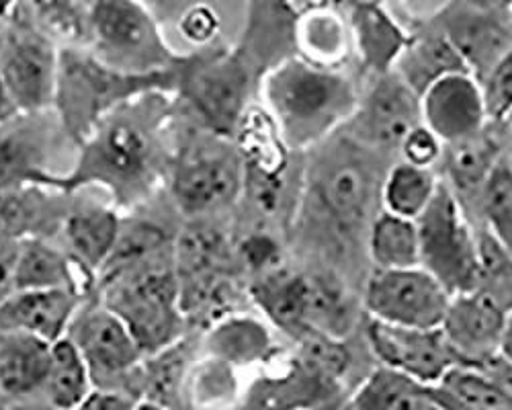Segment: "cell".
<instances>
[{
    "mask_svg": "<svg viewBox=\"0 0 512 410\" xmlns=\"http://www.w3.org/2000/svg\"><path fill=\"white\" fill-rule=\"evenodd\" d=\"M177 99L150 93L107 115L76 150L70 169L44 187L78 193L99 189L121 214L164 193L175 144Z\"/></svg>",
    "mask_w": 512,
    "mask_h": 410,
    "instance_id": "6da1fadb",
    "label": "cell"
},
{
    "mask_svg": "<svg viewBox=\"0 0 512 410\" xmlns=\"http://www.w3.org/2000/svg\"><path fill=\"white\" fill-rule=\"evenodd\" d=\"M263 109L291 148H310L345 126L357 113L353 82L338 70L285 58L261 80Z\"/></svg>",
    "mask_w": 512,
    "mask_h": 410,
    "instance_id": "7a4b0ae2",
    "label": "cell"
},
{
    "mask_svg": "<svg viewBox=\"0 0 512 410\" xmlns=\"http://www.w3.org/2000/svg\"><path fill=\"white\" fill-rule=\"evenodd\" d=\"M181 72L132 76L105 66L87 50H62L52 111L66 142L76 150L107 115L125 103L150 93L177 95Z\"/></svg>",
    "mask_w": 512,
    "mask_h": 410,
    "instance_id": "3957f363",
    "label": "cell"
},
{
    "mask_svg": "<svg viewBox=\"0 0 512 410\" xmlns=\"http://www.w3.org/2000/svg\"><path fill=\"white\" fill-rule=\"evenodd\" d=\"M93 292L127 326L144 355L158 353L189 335L175 253L105 273Z\"/></svg>",
    "mask_w": 512,
    "mask_h": 410,
    "instance_id": "277c9868",
    "label": "cell"
},
{
    "mask_svg": "<svg viewBox=\"0 0 512 410\" xmlns=\"http://www.w3.org/2000/svg\"><path fill=\"white\" fill-rule=\"evenodd\" d=\"M246 185L236 144L199 126L175 132L164 193L183 220L213 218L238 199Z\"/></svg>",
    "mask_w": 512,
    "mask_h": 410,
    "instance_id": "5b68a950",
    "label": "cell"
},
{
    "mask_svg": "<svg viewBox=\"0 0 512 410\" xmlns=\"http://www.w3.org/2000/svg\"><path fill=\"white\" fill-rule=\"evenodd\" d=\"M93 39L89 52L105 66L132 76L181 72L189 54H179L148 5L134 0L91 3Z\"/></svg>",
    "mask_w": 512,
    "mask_h": 410,
    "instance_id": "8992f818",
    "label": "cell"
},
{
    "mask_svg": "<svg viewBox=\"0 0 512 410\" xmlns=\"http://www.w3.org/2000/svg\"><path fill=\"white\" fill-rule=\"evenodd\" d=\"M250 66L238 50L207 48L189 54L175 99L193 115L195 126L234 140L248 109Z\"/></svg>",
    "mask_w": 512,
    "mask_h": 410,
    "instance_id": "52a82bcc",
    "label": "cell"
},
{
    "mask_svg": "<svg viewBox=\"0 0 512 410\" xmlns=\"http://www.w3.org/2000/svg\"><path fill=\"white\" fill-rule=\"evenodd\" d=\"M416 228L420 269L433 275L451 296L476 292L484 271L482 251L449 185H439L435 199L416 220Z\"/></svg>",
    "mask_w": 512,
    "mask_h": 410,
    "instance_id": "ba28073f",
    "label": "cell"
},
{
    "mask_svg": "<svg viewBox=\"0 0 512 410\" xmlns=\"http://www.w3.org/2000/svg\"><path fill=\"white\" fill-rule=\"evenodd\" d=\"M60 50L37 29L23 3L0 21V74L17 113L52 111Z\"/></svg>",
    "mask_w": 512,
    "mask_h": 410,
    "instance_id": "9c48e42d",
    "label": "cell"
},
{
    "mask_svg": "<svg viewBox=\"0 0 512 410\" xmlns=\"http://www.w3.org/2000/svg\"><path fill=\"white\" fill-rule=\"evenodd\" d=\"M66 339L87 363L95 390L123 392L138 400L136 376L146 355L127 326L95 292L84 296L68 326Z\"/></svg>",
    "mask_w": 512,
    "mask_h": 410,
    "instance_id": "30bf717a",
    "label": "cell"
},
{
    "mask_svg": "<svg viewBox=\"0 0 512 410\" xmlns=\"http://www.w3.org/2000/svg\"><path fill=\"white\" fill-rule=\"evenodd\" d=\"M66 146L54 111L17 113L0 123V191L44 187L62 175L56 160Z\"/></svg>",
    "mask_w": 512,
    "mask_h": 410,
    "instance_id": "8fae6325",
    "label": "cell"
},
{
    "mask_svg": "<svg viewBox=\"0 0 512 410\" xmlns=\"http://www.w3.org/2000/svg\"><path fill=\"white\" fill-rule=\"evenodd\" d=\"M451 294L424 269L406 271H375L367 285L363 304L369 320L418 328V331H435L441 328Z\"/></svg>",
    "mask_w": 512,
    "mask_h": 410,
    "instance_id": "7c38bea8",
    "label": "cell"
},
{
    "mask_svg": "<svg viewBox=\"0 0 512 410\" xmlns=\"http://www.w3.org/2000/svg\"><path fill=\"white\" fill-rule=\"evenodd\" d=\"M367 341L383 367L422 388H435L443 378L463 365L449 347L441 328L418 331L369 320Z\"/></svg>",
    "mask_w": 512,
    "mask_h": 410,
    "instance_id": "4fadbf2b",
    "label": "cell"
},
{
    "mask_svg": "<svg viewBox=\"0 0 512 410\" xmlns=\"http://www.w3.org/2000/svg\"><path fill=\"white\" fill-rule=\"evenodd\" d=\"M478 82L512 50V7L461 3L443 9L439 29Z\"/></svg>",
    "mask_w": 512,
    "mask_h": 410,
    "instance_id": "5bb4252c",
    "label": "cell"
},
{
    "mask_svg": "<svg viewBox=\"0 0 512 410\" xmlns=\"http://www.w3.org/2000/svg\"><path fill=\"white\" fill-rule=\"evenodd\" d=\"M121 228V212L105 199L70 193V203L56 242L78 269L87 292H93L99 273L107 265Z\"/></svg>",
    "mask_w": 512,
    "mask_h": 410,
    "instance_id": "9a60e30c",
    "label": "cell"
},
{
    "mask_svg": "<svg viewBox=\"0 0 512 410\" xmlns=\"http://www.w3.org/2000/svg\"><path fill=\"white\" fill-rule=\"evenodd\" d=\"M420 121L445 146L480 136L488 123L482 85L469 72L441 78L420 95Z\"/></svg>",
    "mask_w": 512,
    "mask_h": 410,
    "instance_id": "2e32d148",
    "label": "cell"
},
{
    "mask_svg": "<svg viewBox=\"0 0 512 410\" xmlns=\"http://www.w3.org/2000/svg\"><path fill=\"white\" fill-rule=\"evenodd\" d=\"M351 121L363 140L381 148H400L404 138L420 126V97L394 74H383L373 91L359 101Z\"/></svg>",
    "mask_w": 512,
    "mask_h": 410,
    "instance_id": "e0dca14e",
    "label": "cell"
},
{
    "mask_svg": "<svg viewBox=\"0 0 512 410\" xmlns=\"http://www.w3.org/2000/svg\"><path fill=\"white\" fill-rule=\"evenodd\" d=\"M502 322L504 310L498 302L476 290L451 298L441 331L457 359L467 365L498 355Z\"/></svg>",
    "mask_w": 512,
    "mask_h": 410,
    "instance_id": "ac0fdd59",
    "label": "cell"
},
{
    "mask_svg": "<svg viewBox=\"0 0 512 410\" xmlns=\"http://www.w3.org/2000/svg\"><path fill=\"white\" fill-rule=\"evenodd\" d=\"M70 203V193L50 187L0 191V244L27 238L56 240Z\"/></svg>",
    "mask_w": 512,
    "mask_h": 410,
    "instance_id": "d6986e66",
    "label": "cell"
},
{
    "mask_svg": "<svg viewBox=\"0 0 512 410\" xmlns=\"http://www.w3.org/2000/svg\"><path fill=\"white\" fill-rule=\"evenodd\" d=\"M84 296L78 292H15L0 306V331L31 335L54 345L66 337Z\"/></svg>",
    "mask_w": 512,
    "mask_h": 410,
    "instance_id": "ffe728a7",
    "label": "cell"
},
{
    "mask_svg": "<svg viewBox=\"0 0 512 410\" xmlns=\"http://www.w3.org/2000/svg\"><path fill=\"white\" fill-rule=\"evenodd\" d=\"M52 345L23 333L0 331V400L39 398L50 369Z\"/></svg>",
    "mask_w": 512,
    "mask_h": 410,
    "instance_id": "44dd1931",
    "label": "cell"
},
{
    "mask_svg": "<svg viewBox=\"0 0 512 410\" xmlns=\"http://www.w3.org/2000/svg\"><path fill=\"white\" fill-rule=\"evenodd\" d=\"M353 46L363 64L377 74H390L406 50L410 37L386 7L357 3L347 7Z\"/></svg>",
    "mask_w": 512,
    "mask_h": 410,
    "instance_id": "7402d4cb",
    "label": "cell"
},
{
    "mask_svg": "<svg viewBox=\"0 0 512 410\" xmlns=\"http://www.w3.org/2000/svg\"><path fill=\"white\" fill-rule=\"evenodd\" d=\"M15 285L17 292L91 294L66 251L50 238H27L19 242Z\"/></svg>",
    "mask_w": 512,
    "mask_h": 410,
    "instance_id": "603a6c76",
    "label": "cell"
},
{
    "mask_svg": "<svg viewBox=\"0 0 512 410\" xmlns=\"http://www.w3.org/2000/svg\"><path fill=\"white\" fill-rule=\"evenodd\" d=\"M293 46L302 52V60L336 70L349 56L353 37L349 19L332 5H312L293 21Z\"/></svg>",
    "mask_w": 512,
    "mask_h": 410,
    "instance_id": "cb8c5ba5",
    "label": "cell"
},
{
    "mask_svg": "<svg viewBox=\"0 0 512 410\" xmlns=\"http://www.w3.org/2000/svg\"><path fill=\"white\" fill-rule=\"evenodd\" d=\"M392 72L420 97L441 78L469 70L451 46V41L441 31H435L414 39L410 37Z\"/></svg>",
    "mask_w": 512,
    "mask_h": 410,
    "instance_id": "d4e9b609",
    "label": "cell"
},
{
    "mask_svg": "<svg viewBox=\"0 0 512 410\" xmlns=\"http://www.w3.org/2000/svg\"><path fill=\"white\" fill-rule=\"evenodd\" d=\"M371 175L353 156L326 164L318 177V193L326 210L343 224L359 222L371 201Z\"/></svg>",
    "mask_w": 512,
    "mask_h": 410,
    "instance_id": "484cf974",
    "label": "cell"
},
{
    "mask_svg": "<svg viewBox=\"0 0 512 410\" xmlns=\"http://www.w3.org/2000/svg\"><path fill=\"white\" fill-rule=\"evenodd\" d=\"M199 345L201 353L238 367L263 361L271 349V339L259 320L230 314L207 326Z\"/></svg>",
    "mask_w": 512,
    "mask_h": 410,
    "instance_id": "4316f807",
    "label": "cell"
},
{
    "mask_svg": "<svg viewBox=\"0 0 512 410\" xmlns=\"http://www.w3.org/2000/svg\"><path fill=\"white\" fill-rule=\"evenodd\" d=\"M37 29L62 50H87L93 39L91 3L80 0H25Z\"/></svg>",
    "mask_w": 512,
    "mask_h": 410,
    "instance_id": "83f0119b",
    "label": "cell"
},
{
    "mask_svg": "<svg viewBox=\"0 0 512 410\" xmlns=\"http://www.w3.org/2000/svg\"><path fill=\"white\" fill-rule=\"evenodd\" d=\"M369 257L375 271H406L420 267V238L416 222L379 214L369 230Z\"/></svg>",
    "mask_w": 512,
    "mask_h": 410,
    "instance_id": "f1b7e54d",
    "label": "cell"
},
{
    "mask_svg": "<svg viewBox=\"0 0 512 410\" xmlns=\"http://www.w3.org/2000/svg\"><path fill=\"white\" fill-rule=\"evenodd\" d=\"M93 390L89 367L76 347L66 337L54 343L48 378L39 398L58 410H76Z\"/></svg>",
    "mask_w": 512,
    "mask_h": 410,
    "instance_id": "f546056e",
    "label": "cell"
},
{
    "mask_svg": "<svg viewBox=\"0 0 512 410\" xmlns=\"http://www.w3.org/2000/svg\"><path fill=\"white\" fill-rule=\"evenodd\" d=\"M252 298L283 328L308 326L306 277L287 271H271L254 283Z\"/></svg>",
    "mask_w": 512,
    "mask_h": 410,
    "instance_id": "4dcf8cb0",
    "label": "cell"
},
{
    "mask_svg": "<svg viewBox=\"0 0 512 410\" xmlns=\"http://www.w3.org/2000/svg\"><path fill=\"white\" fill-rule=\"evenodd\" d=\"M439 181L433 171L400 162L381 187V201L388 214L416 222L437 195Z\"/></svg>",
    "mask_w": 512,
    "mask_h": 410,
    "instance_id": "1f68e13d",
    "label": "cell"
},
{
    "mask_svg": "<svg viewBox=\"0 0 512 410\" xmlns=\"http://www.w3.org/2000/svg\"><path fill=\"white\" fill-rule=\"evenodd\" d=\"M353 410H426L429 392L412 380L381 367L349 398Z\"/></svg>",
    "mask_w": 512,
    "mask_h": 410,
    "instance_id": "d6a6232c",
    "label": "cell"
},
{
    "mask_svg": "<svg viewBox=\"0 0 512 410\" xmlns=\"http://www.w3.org/2000/svg\"><path fill=\"white\" fill-rule=\"evenodd\" d=\"M447 150V171L451 181L459 189H478L482 191L486 179L500 162L496 158V146L482 134L453 146Z\"/></svg>",
    "mask_w": 512,
    "mask_h": 410,
    "instance_id": "836d02e7",
    "label": "cell"
},
{
    "mask_svg": "<svg viewBox=\"0 0 512 410\" xmlns=\"http://www.w3.org/2000/svg\"><path fill=\"white\" fill-rule=\"evenodd\" d=\"M480 193L488 228L500 249L512 257V169L508 164H496Z\"/></svg>",
    "mask_w": 512,
    "mask_h": 410,
    "instance_id": "e575fe53",
    "label": "cell"
},
{
    "mask_svg": "<svg viewBox=\"0 0 512 410\" xmlns=\"http://www.w3.org/2000/svg\"><path fill=\"white\" fill-rule=\"evenodd\" d=\"M488 121L504 119L512 113V50L480 82Z\"/></svg>",
    "mask_w": 512,
    "mask_h": 410,
    "instance_id": "d590c367",
    "label": "cell"
},
{
    "mask_svg": "<svg viewBox=\"0 0 512 410\" xmlns=\"http://www.w3.org/2000/svg\"><path fill=\"white\" fill-rule=\"evenodd\" d=\"M179 29H181L183 37L187 41H191L193 46L207 50V48H211L213 41L218 39L222 21H220L218 11L211 9L209 5H193L183 13V17L179 21Z\"/></svg>",
    "mask_w": 512,
    "mask_h": 410,
    "instance_id": "8d00e7d4",
    "label": "cell"
},
{
    "mask_svg": "<svg viewBox=\"0 0 512 410\" xmlns=\"http://www.w3.org/2000/svg\"><path fill=\"white\" fill-rule=\"evenodd\" d=\"M443 150H445V144L433 132L426 130L422 123L418 128H414L400 144V152L406 164H412V167H418V169H429V171H433V164H437L443 158Z\"/></svg>",
    "mask_w": 512,
    "mask_h": 410,
    "instance_id": "74e56055",
    "label": "cell"
},
{
    "mask_svg": "<svg viewBox=\"0 0 512 410\" xmlns=\"http://www.w3.org/2000/svg\"><path fill=\"white\" fill-rule=\"evenodd\" d=\"M140 400L123 392L109 390H93L84 398L76 410H134Z\"/></svg>",
    "mask_w": 512,
    "mask_h": 410,
    "instance_id": "f35d334b",
    "label": "cell"
},
{
    "mask_svg": "<svg viewBox=\"0 0 512 410\" xmlns=\"http://www.w3.org/2000/svg\"><path fill=\"white\" fill-rule=\"evenodd\" d=\"M17 249L15 244H0V306H3L15 292V267H17Z\"/></svg>",
    "mask_w": 512,
    "mask_h": 410,
    "instance_id": "ab89813d",
    "label": "cell"
},
{
    "mask_svg": "<svg viewBox=\"0 0 512 410\" xmlns=\"http://www.w3.org/2000/svg\"><path fill=\"white\" fill-rule=\"evenodd\" d=\"M498 355L512 365V310L504 312V322H502L500 341H498Z\"/></svg>",
    "mask_w": 512,
    "mask_h": 410,
    "instance_id": "60d3db41",
    "label": "cell"
},
{
    "mask_svg": "<svg viewBox=\"0 0 512 410\" xmlns=\"http://www.w3.org/2000/svg\"><path fill=\"white\" fill-rule=\"evenodd\" d=\"M13 115H17V109L13 107V101H11L9 91H7V87H5L3 74H0V123L11 119Z\"/></svg>",
    "mask_w": 512,
    "mask_h": 410,
    "instance_id": "b9f144b4",
    "label": "cell"
},
{
    "mask_svg": "<svg viewBox=\"0 0 512 410\" xmlns=\"http://www.w3.org/2000/svg\"><path fill=\"white\" fill-rule=\"evenodd\" d=\"M9 410H58L54 406H50L48 402H44L41 398H31V400H23V402H13L7 404Z\"/></svg>",
    "mask_w": 512,
    "mask_h": 410,
    "instance_id": "7bdbcfd3",
    "label": "cell"
},
{
    "mask_svg": "<svg viewBox=\"0 0 512 410\" xmlns=\"http://www.w3.org/2000/svg\"><path fill=\"white\" fill-rule=\"evenodd\" d=\"M134 410H166V408H162L158 404H152V402H138V406Z\"/></svg>",
    "mask_w": 512,
    "mask_h": 410,
    "instance_id": "ee69618b",
    "label": "cell"
},
{
    "mask_svg": "<svg viewBox=\"0 0 512 410\" xmlns=\"http://www.w3.org/2000/svg\"><path fill=\"white\" fill-rule=\"evenodd\" d=\"M324 410H353V408H351V404H349V400H347V402H343V404H330V406H326Z\"/></svg>",
    "mask_w": 512,
    "mask_h": 410,
    "instance_id": "f6af8a7d",
    "label": "cell"
},
{
    "mask_svg": "<svg viewBox=\"0 0 512 410\" xmlns=\"http://www.w3.org/2000/svg\"><path fill=\"white\" fill-rule=\"evenodd\" d=\"M0 410H9V406L3 400H0Z\"/></svg>",
    "mask_w": 512,
    "mask_h": 410,
    "instance_id": "bcb514c9",
    "label": "cell"
}]
</instances>
